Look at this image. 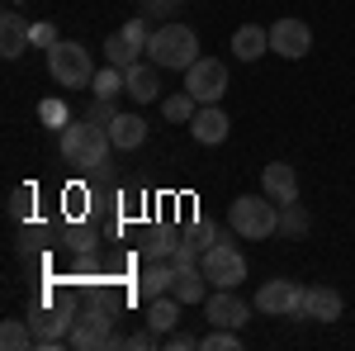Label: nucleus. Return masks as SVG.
<instances>
[{
  "instance_id": "473e14b6",
  "label": "nucleus",
  "mask_w": 355,
  "mask_h": 351,
  "mask_svg": "<svg viewBox=\"0 0 355 351\" xmlns=\"http://www.w3.org/2000/svg\"><path fill=\"white\" fill-rule=\"evenodd\" d=\"M85 119H90V124H100V129H110L114 119H119V109H114V100H95V105L85 109Z\"/></svg>"
},
{
  "instance_id": "9d476101",
  "label": "nucleus",
  "mask_w": 355,
  "mask_h": 351,
  "mask_svg": "<svg viewBox=\"0 0 355 351\" xmlns=\"http://www.w3.org/2000/svg\"><path fill=\"white\" fill-rule=\"evenodd\" d=\"M270 53L289 57V62H299V57L313 53V28L294 19V15H284V19H275L270 24Z\"/></svg>"
},
{
  "instance_id": "393cba45",
  "label": "nucleus",
  "mask_w": 355,
  "mask_h": 351,
  "mask_svg": "<svg viewBox=\"0 0 355 351\" xmlns=\"http://www.w3.org/2000/svg\"><path fill=\"white\" fill-rule=\"evenodd\" d=\"M175 247H180V238H171L166 228H152V233H147V243H142V261H171V256H175Z\"/></svg>"
},
{
  "instance_id": "dca6fc26",
  "label": "nucleus",
  "mask_w": 355,
  "mask_h": 351,
  "mask_svg": "<svg viewBox=\"0 0 355 351\" xmlns=\"http://www.w3.org/2000/svg\"><path fill=\"white\" fill-rule=\"evenodd\" d=\"M227 114H223L218 105H199V114L190 119V133L194 142H204V147H218V142H227Z\"/></svg>"
},
{
  "instance_id": "2eb2a0df",
  "label": "nucleus",
  "mask_w": 355,
  "mask_h": 351,
  "mask_svg": "<svg viewBox=\"0 0 355 351\" xmlns=\"http://www.w3.org/2000/svg\"><path fill=\"white\" fill-rule=\"evenodd\" d=\"M261 195H270L275 204H289V199H299V171L289 162H270L261 171Z\"/></svg>"
},
{
  "instance_id": "6e6552de",
  "label": "nucleus",
  "mask_w": 355,
  "mask_h": 351,
  "mask_svg": "<svg viewBox=\"0 0 355 351\" xmlns=\"http://www.w3.org/2000/svg\"><path fill=\"white\" fill-rule=\"evenodd\" d=\"M303 290L299 280H266L261 290H256V313H266V318H303Z\"/></svg>"
},
{
  "instance_id": "0eeeda50",
  "label": "nucleus",
  "mask_w": 355,
  "mask_h": 351,
  "mask_svg": "<svg viewBox=\"0 0 355 351\" xmlns=\"http://www.w3.org/2000/svg\"><path fill=\"white\" fill-rule=\"evenodd\" d=\"M199 270L209 275L214 290H237V285L246 280V256L232 243H214L204 256H199Z\"/></svg>"
},
{
  "instance_id": "6ab92c4d",
  "label": "nucleus",
  "mask_w": 355,
  "mask_h": 351,
  "mask_svg": "<svg viewBox=\"0 0 355 351\" xmlns=\"http://www.w3.org/2000/svg\"><path fill=\"white\" fill-rule=\"evenodd\" d=\"M270 53V28L261 24H242L232 33V57H242V62H256V57Z\"/></svg>"
},
{
  "instance_id": "20e7f679",
  "label": "nucleus",
  "mask_w": 355,
  "mask_h": 351,
  "mask_svg": "<svg viewBox=\"0 0 355 351\" xmlns=\"http://www.w3.org/2000/svg\"><path fill=\"white\" fill-rule=\"evenodd\" d=\"M48 72L62 90H81V85L95 81V62H90V48L76 43V38H57L48 48Z\"/></svg>"
},
{
  "instance_id": "1a4fd4ad",
  "label": "nucleus",
  "mask_w": 355,
  "mask_h": 351,
  "mask_svg": "<svg viewBox=\"0 0 355 351\" xmlns=\"http://www.w3.org/2000/svg\"><path fill=\"white\" fill-rule=\"evenodd\" d=\"M185 90H190L199 105H218L227 95V67L218 57H199L190 72H185Z\"/></svg>"
},
{
  "instance_id": "412c9836",
  "label": "nucleus",
  "mask_w": 355,
  "mask_h": 351,
  "mask_svg": "<svg viewBox=\"0 0 355 351\" xmlns=\"http://www.w3.org/2000/svg\"><path fill=\"white\" fill-rule=\"evenodd\" d=\"M180 309H185V304H180V299H175V295L147 299V327H152V332H157V337H166V332H171V327L180 323Z\"/></svg>"
},
{
  "instance_id": "f257e3e1",
  "label": "nucleus",
  "mask_w": 355,
  "mask_h": 351,
  "mask_svg": "<svg viewBox=\"0 0 355 351\" xmlns=\"http://www.w3.org/2000/svg\"><path fill=\"white\" fill-rule=\"evenodd\" d=\"M110 152H114L110 129L90 124L85 114L62 129V157H67V166H76L81 176H100V171L110 166Z\"/></svg>"
},
{
  "instance_id": "4c0bfd02",
  "label": "nucleus",
  "mask_w": 355,
  "mask_h": 351,
  "mask_svg": "<svg viewBox=\"0 0 355 351\" xmlns=\"http://www.w3.org/2000/svg\"><path fill=\"white\" fill-rule=\"evenodd\" d=\"M166 347H171V351H194V347H199V337H190V332H166Z\"/></svg>"
},
{
  "instance_id": "aec40b11",
  "label": "nucleus",
  "mask_w": 355,
  "mask_h": 351,
  "mask_svg": "<svg viewBox=\"0 0 355 351\" xmlns=\"http://www.w3.org/2000/svg\"><path fill=\"white\" fill-rule=\"evenodd\" d=\"M209 290H214V285H209V275H204L199 266L175 270V285H171V295L180 299V304H204V299H209Z\"/></svg>"
},
{
  "instance_id": "f8f14e48",
  "label": "nucleus",
  "mask_w": 355,
  "mask_h": 351,
  "mask_svg": "<svg viewBox=\"0 0 355 351\" xmlns=\"http://www.w3.org/2000/svg\"><path fill=\"white\" fill-rule=\"evenodd\" d=\"M341 309H346V299L336 295L331 285H308L303 290V318L308 323H336Z\"/></svg>"
},
{
  "instance_id": "423d86ee",
  "label": "nucleus",
  "mask_w": 355,
  "mask_h": 351,
  "mask_svg": "<svg viewBox=\"0 0 355 351\" xmlns=\"http://www.w3.org/2000/svg\"><path fill=\"white\" fill-rule=\"evenodd\" d=\"M76 323V309L71 304H43V309H33L28 313V327H33V351H57L67 347V332Z\"/></svg>"
},
{
  "instance_id": "f704fd0d",
  "label": "nucleus",
  "mask_w": 355,
  "mask_h": 351,
  "mask_svg": "<svg viewBox=\"0 0 355 351\" xmlns=\"http://www.w3.org/2000/svg\"><path fill=\"white\" fill-rule=\"evenodd\" d=\"M62 209H67L71 218H81V214H85V190H81V186H71L67 195H62Z\"/></svg>"
},
{
  "instance_id": "7c9ffc66",
  "label": "nucleus",
  "mask_w": 355,
  "mask_h": 351,
  "mask_svg": "<svg viewBox=\"0 0 355 351\" xmlns=\"http://www.w3.org/2000/svg\"><path fill=\"white\" fill-rule=\"evenodd\" d=\"M5 214H10V223H24V218L33 214V186H15L10 190V209H5Z\"/></svg>"
},
{
  "instance_id": "c85d7f7f",
  "label": "nucleus",
  "mask_w": 355,
  "mask_h": 351,
  "mask_svg": "<svg viewBox=\"0 0 355 351\" xmlns=\"http://www.w3.org/2000/svg\"><path fill=\"white\" fill-rule=\"evenodd\" d=\"M38 119H43L48 129H57V133H62V129L71 124V109H67V100L48 95V100H38Z\"/></svg>"
},
{
  "instance_id": "c9c22d12",
  "label": "nucleus",
  "mask_w": 355,
  "mask_h": 351,
  "mask_svg": "<svg viewBox=\"0 0 355 351\" xmlns=\"http://www.w3.org/2000/svg\"><path fill=\"white\" fill-rule=\"evenodd\" d=\"M67 247H71L76 256H85V252H95V238H90V233H81V228H71V233H67Z\"/></svg>"
},
{
  "instance_id": "2f4dec72",
  "label": "nucleus",
  "mask_w": 355,
  "mask_h": 351,
  "mask_svg": "<svg viewBox=\"0 0 355 351\" xmlns=\"http://www.w3.org/2000/svg\"><path fill=\"white\" fill-rule=\"evenodd\" d=\"M123 38H128V43H137V48L147 53V38H152V19H147V15L128 19V24H123Z\"/></svg>"
},
{
  "instance_id": "a211bd4d",
  "label": "nucleus",
  "mask_w": 355,
  "mask_h": 351,
  "mask_svg": "<svg viewBox=\"0 0 355 351\" xmlns=\"http://www.w3.org/2000/svg\"><path fill=\"white\" fill-rule=\"evenodd\" d=\"M110 138H114V152H133L147 142V119L142 114H119L110 124Z\"/></svg>"
},
{
  "instance_id": "7ed1b4c3",
  "label": "nucleus",
  "mask_w": 355,
  "mask_h": 351,
  "mask_svg": "<svg viewBox=\"0 0 355 351\" xmlns=\"http://www.w3.org/2000/svg\"><path fill=\"white\" fill-rule=\"evenodd\" d=\"M227 228L242 243H266V238L279 233V204L270 195H237L227 204Z\"/></svg>"
},
{
  "instance_id": "9b49d317",
  "label": "nucleus",
  "mask_w": 355,
  "mask_h": 351,
  "mask_svg": "<svg viewBox=\"0 0 355 351\" xmlns=\"http://www.w3.org/2000/svg\"><path fill=\"white\" fill-rule=\"evenodd\" d=\"M204 313H209V327H242L251 318V304L232 290H214L204 299Z\"/></svg>"
},
{
  "instance_id": "c756f323",
  "label": "nucleus",
  "mask_w": 355,
  "mask_h": 351,
  "mask_svg": "<svg viewBox=\"0 0 355 351\" xmlns=\"http://www.w3.org/2000/svg\"><path fill=\"white\" fill-rule=\"evenodd\" d=\"M204 351H242V337L237 327H209V337H199Z\"/></svg>"
},
{
  "instance_id": "cd10ccee",
  "label": "nucleus",
  "mask_w": 355,
  "mask_h": 351,
  "mask_svg": "<svg viewBox=\"0 0 355 351\" xmlns=\"http://www.w3.org/2000/svg\"><path fill=\"white\" fill-rule=\"evenodd\" d=\"M218 223H209V218H199V223H190V228H185V233H180V238H185V243L194 247V252H209V247L218 243Z\"/></svg>"
},
{
  "instance_id": "72a5a7b5",
  "label": "nucleus",
  "mask_w": 355,
  "mask_h": 351,
  "mask_svg": "<svg viewBox=\"0 0 355 351\" xmlns=\"http://www.w3.org/2000/svg\"><path fill=\"white\" fill-rule=\"evenodd\" d=\"M175 5H180V0H137V10H142L147 19H166V15H175Z\"/></svg>"
},
{
  "instance_id": "4468645a",
  "label": "nucleus",
  "mask_w": 355,
  "mask_h": 351,
  "mask_svg": "<svg viewBox=\"0 0 355 351\" xmlns=\"http://www.w3.org/2000/svg\"><path fill=\"white\" fill-rule=\"evenodd\" d=\"M28 48H33V24H24V15L5 10V15H0V57L15 62V57L28 53Z\"/></svg>"
},
{
  "instance_id": "39448f33",
  "label": "nucleus",
  "mask_w": 355,
  "mask_h": 351,
  "mask_svg": "<svg viewBox=\"0 0 355 351\" xmlns=\"http://www.w3.org/2000/svg\"><path fill=\"white\" fill-rule=\"evenodd\" d=\"M110 342H114V309L110 304H90L85 313H76V323H71V332H67V347L71 351H110Z\"/></svg>"
},
{
  "instance_id": "f03ea898",
  "label": "nucleus",
  "mask_w": 355,
  "mask_h": 351,
  "mask_svg": "<svg viewBox=\"0 0 355 351\" xmlns=\"http://www.w3.org/2000/svg\"><path fill=\"white\" fill-rule=\"evenodd\" d=\"M147 62H157L162 72H190L194 62H199V33L190 24H162L152 28V38H147Z\"/></svg>"
},
{
  "instance_id": "e433bc0d",
  "label": "nucleus",
  "mask_w": 355,
  "mask_h": 351,
  "mask_svg": "<svg viewBox=\"0 0 355 351\" xmlns=\"http://www.w3.org/2000/svg\"><path fill=\"white\" fill-rule=\"evenodd\" d=\"M53 43H57V28L53 24H33V48H43V53H48Z\"/></svg>"
},
{
  "instance_id": "f3484780",
  "label": "nucleus",
  "mask_w": 355,
  "mask_h": 351,
  "mask_svg": "<svg viewBox=\"0 0 355 351\" xmlns=\"http://www.w3.org/2000/svg\"><path fill=\"white\" fill-rule=\"evenodd\" d=\"M175 285V261H142V275H137V299H162L171 295Z\"/></svg>"
},
{
  "instance_id": "bb28decb",
  "label": "nucleus",
  "mask_w": 355,
  "mask_h": 351,
  "mask_svg": "<svg viewBox=\"0 0 355 351\" xmlns=\"http://www.w3.org/2000/svg\"><path fill=\"white\" fill-rule=\"evenodd\" d=\"M90 95H95V100H114V95H123V72L105 62V67L95 72V81H90Z\"/></svg>"
},
{
  "instance_id": "58836bf2",
  "label": "nucleus",
  "mask_w": 355,
  "mask_h": 351,
  "mask_svg": "<svg viewBox=\"0 0 355 351\" xmlns=\"http://www.w3.org/2000/svg\"><path fill=\"white\" fill-rule=\"evenodd\" d=\"M10 5H19V0H10Z\"/></svg>"
},
{
  "instance_id": "a878e982",
  "label": "nucleus",
  "mask_w": 355,
  "mask_h": 351,
  "mask_svg": "<svg viewBox=\"0 0 355 351\" xmlns=\"http://www.w3.org/2000/svg\"><path fill=\"white\" fill-rule=\"evenodd\" d=\"M162 114L171 119V124H190L194 114H199V100H194L190 90H175V95H166V100H162Z\"/></svg>"
},
{
  "instance_id": "5701e85b",
  "label": "nucleus",
  "mask_w": 355,
  "mask_h": 351,
  "mask_svg": "<svg viewBox=\"0 0 355 351\" xmlns=\"http://www.w3.org/2000/svg\"><path fill=\"white\" fill-rule=\"evenodd\" d=\"M33 342H38V337H33V327H28L24 318H5V323H0V347L5 351H28Z\"/></svg>"
},
{
  "instance_id": "ddd939ff",
  "label": "nucleus",
  "mask_w": 355,
  "mask_h": 351,
  "mask_svg": "<svg viewBox=\"0 0 355 351\" xmlns=\"http://www.w3.org/2000/svg\"><path fill=\"white\" fill-rule=\"evenodd\" d=\"M123 95H133L137 105H152L162 95V67L157 62H137L123 72Z\"/></svg>"
},
{
  "instance_id": "4be33fe9",
  "label": "nucleus",
  "mask_w": 355,
  "mask_h": 351,
  "mask_svg": "<svg viewBox=\"0 0 355 351\" xmlns=\"http://www.w3.org/2000/svg\"><path fill=\"white\" fill-rule=\"evenodd\" d=\"M105 62H110V67H119V72H128V67H137V62H142V48H137V43H128V38H123V28H119V33H110V38H105Z\"/></svg>"
},
{
  "instance_id": "b1692460",
  "label": "nucleus",
  "mask_w": 355,
  "mask_h": 351,
  "mask_svg": "<svg viewBox=\"0 0 355 351\" xmlns=\"http://www.w3.org/2000/svg\"><path fill=\"white\" fill-rule=\"evenodd\" d=\"M308 228H313V218H308V209H303L299 199L279 204V233H284V238H303Z\"/></svg>"
}]
</instances>
